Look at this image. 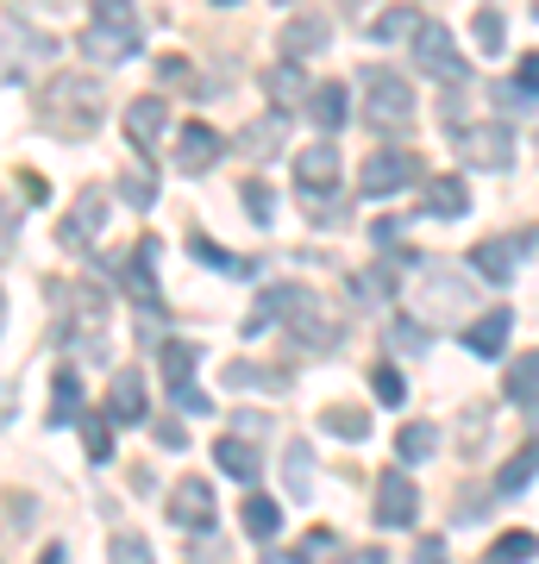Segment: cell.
<instances>
[{
    "label": "cell",
    "mask_w": 539,
    "mask_h": 564,
    "mask_svg": "<svg viewBox=\"0 0 539 564\" xmlns=\"http://www.w3.org/2000/svg\"><path fill=\"white\" fill-rule=\"evenodd\" d=\"M44 113L39 120L57 132V139H88L100 126V113H107V95H100L95 76H57L51 88H44Z\"/></svg>",
    "instance_id": "6da1fadb"
},
{
    "label": "cell",
    "mask_w": 539,
    "mask_h": 564,
    "mask_svg": "<svg viewBox=\"0 0 539 564\" xmlns=\"http://www.w3.org/2000/svg\"><path fill=\"white\" fill-rule=\"evenodd\" d=\"M76 44H82V57H95V63H126V57H139L144 25L132 20L126 7H95Z\"/></svg>",
    "instance_id": "7a4b0ae2"
},
{
    "label": "cell",
    "mask_w": 539,
    "mask_h": 564,
    "mask_svg": "<svg viewBox=\"0 0 539 564\" xmlns=\"http://www.w3.org/2000/svg\"><path fill=\"white\" fill-rule=\"evenodd\" d=\"M107 333H114V307L100 295L95 282H76L69 289V351L88 364L107 358Z\"/></svg>",
    "instance_id": "3957f363"
},
{
    "label": "cell",
    "mask_w": 539,
    "mask_h": 564,
    "mask_svg": "<svg viewBox=\"0 0 539 564\" xmlns=\"http://www.w3.org/2000/svg\"><path fill=\"white\" fill-rule=\"evenodd\" d=\"M364 113H370L377 132H401V126L414 120V88H408V76H396V69H364Z\"/></svg>",
    "instance_id": "277c9868"
},
{
    "label": "cell",
    "mask_w": 539,
    "mask_h": 564,
    "mask_svg": "<svg viewBox=\"0 0 539 564\" xmlns=\"http://www.w3.org/2000/svg\"><path fill=\"white\" fill-rule=\"evenodd\" d=\"M282 326H289V339L301 345V351H333L339 345V321L326 314V307L301 289V282H289V307H282Z\"/></svg>",
    "instance_id": "5b68a950"
},
{
    "label": "cell",
    "mask_w": 539,
    "mask_h": 564,
    "mask_svg": "<svg viewBox=\"0 0 539 564\" xmlns=\"http://www.w3.org/2000/svg\"><path fill=\"white\" fill-rule=\"evenodd\" d=\"M158 358H163V383H170V395H176L182 414H214V402L195 389V364H201L195 345H188V339H170Z\"/></svg>",
    "instance_id": "8992f818"
},
{
    "label": "cell",
    "mask_w": 539,
    "mask_h": 564,
    "mask_svg": "<svg viewBox=\"0 0 539 564\" xmlns=\"http://www.w3.org/2000/svg\"><path fill=\"white\" fill-rule=\"evenodd\" d=\"M295 182H301V195H308V214H314V207H326V202H333V188H339V151L314 139L295 158Z\"/></svg>",
    "instance_id": "52a82bcc"
},
{
    "label": "cell",
    "mask_w": 539,
    "mask_h": 564,
    "mask_svg": "<svg viewBox=\"0 0 539 564\" xmlns=\"http://www.w3.org/2000/svg\"><path fill=\"white\" fill-rule=\"evenodd\" d=\"M414 57H420V69H427V76H440V82H464V69H471V63L459 57V44H452V32H445L440 20H420Z\"/></svg>",
    "instance_id": "ba28073f"
},
{
    "label": "cell",
    "mask_w": 539,
    "mask_h": 564,
    "mask_svg": "<svg viewBox=\"0 0 539 564\" xmlns=\"http://www.w3.org/2000/svg\"><path fill=\"white\" fill-rule=\"evenodd\" d=\"M420 176V158L414 151H377V158H364V202H377V195H396V188H408V182Z\"/></svg>",
    "instance_id": "9c48e42d"
},
{
    "label": "cell",
    "mask_w": 539,
    "mask_h": 564,
    "mask_svg": "<svg viewBox=\"0 0 539 564\" xmlns=\"http://www.w3.org/2000/svg\"><path fill=\"white\" fill-rule=\"evenodd\" d=\"M459 151L477 163V170H502V163L515 158V132H508V126H496V120L459 126Z\"/></svg>",
    "instance_id": "30bf717a"
},
{
    "label": "cell",
    "mask_w": 539,
    "mask_h": 564,
    "mask_svg": "<svg viewBox=\"0 0 539 564\" xmlns=\"http://www.w3.org/2000/svg\"><path fill=\"white\" fill-rule=\"evenodd\" d=\"M100 226H107V195H100V188H82V195H76V207L63 214L57 239L69 245V251H88V245H95V232H100Z\"/></svg>",
    "instance_id": "8fae6325"
},
{
    "label": "cell",
    "mask_w": 539,
    "mask_h": 564,
    "mask_svg": "<svg viewBox=\"0 0 539 564\" xmlns=\"http://www.w3.org/2000/svg\"><path fill=\"white\" fill-rule=\"evenodd\" d=\"M420 489L408 484V470H382L377 477V521L382 527H414Z\"/></svg>",
    "instance_id": "7c38bea8"
},
{
    "label": "cell",
    "mask_w": 539,
    "mask_h": 564,
    "mask_svg": "<svg viewBox=\"0 0 539 564\" xmlns=\"http://www.w3.org/2000/svg\"><path fill=\"white\" fill-rule=\"evenodd\" d=\"M170 521L188 527V533L214 527V489H207V477H182V484L170 489Z\"/></svg>",
    "instance_id": "4fadbf2b"
},
{
    "label": "cell",
    "mask_w": 539,
    "mask_h": 564,
    "mask_svg": "<svg viewBox=\"0 0 539 564\" xmlns=\"http://www.w3.org/2000/svg\"><path fill=\"white\" fill-rule=\"evenodd\" d=\"M326 39H333V25L320 20V13H295V20L282 25L277 51H282V63H308V57H320V51H326Z\"/></svg>",
    "instance_id": "5bb4252c"
},
{
    "label": "cell",
    "mask_w": 539,
    "mask_h": 564,
    "mask_svg": "<svg viewBox=\"0 0 539 564\" xmlns=\"http://www.w3.org/2000/svg\"><path fill=\"white\" fill-rule=\"evenodd\" d=\"M163 120H170V107H163L158 95H139V101H126V139H132V151H139V158H151V144H158Z\"/></svg>",
    "instance_id": "9a60e30c"
},
{
    "label": "cell",
    "mask_w": 539,
    "mask_h": 564,
    "mask_svg": "<svg viewBox=\"0 0 539 564\" xmlns=\"http://www.w3.org/2000/svg\"><path fill=\"white\" fill-rule=\"evenodd\" d=\"M107 421L114 426H139L144 421V377L139 370H120L114 389H107Z\"/></svg>",
    "instance_id": "2e32d148"
},
{
    "label": "cell",
    "mask_w": 539,
    "mask_h": 564,
    "mask_svg": "<svg viewBox=\"0 0 539 564\" xmlns=\"http://www.w3.org/2000/svg\"><path fill=\"white\" fill-rule=\"evenodd\" d=\"M151 258H158V239H144V245H139V258H126V263H120L126 295H132L144 314H158V282H151Z\"/></svg>",
    "instance_id": "e0dca14e"
},
{
    "label": "cell",
    "mask_w": 539,
    "mask_h": 564,
    "mask_svg": "<svg viewBox=\"0 0 539 564\" xmlns=\"http://www.w3.org/2000/svg\"><path fill=\"white\" fill-rule=\"evenodd\" d=\"M214 158H220V132H214V126H201V120H188V126H182V139H176V163L188 170V176H201Z\"/></svg>",
    "instance_id": "ac0fdd59"
},
{
    "label": "cell",
    "mask_w": 539,
    "mask_h": 564,
    "mask_svg": "<svg viewBox=\"0 0 539 564\" xmlns=\"http://www.w3.org/2000/svg\"><path fill=\"white\" fill-rule=\"evenodd\" d=\"M508 326H515V314H508V307H489L483 321L464 326V345H471V358H502V345H508Z\"/></svg>",
    "instance_id": "d6986e66"
},
{
    "label": "cell",
    "mask_w": 539,
    "mask_h": 564,
    "mask_svg": "<svg viewBox=\"0 0 539 564\" xmlns=\"http://www.w3.org/2000/svg\"><path fill=\"white\" fill-rule=\"evenodd\" d=\"M420 207H427L433 220H459L464 207H471V188H464L459 176H433L427 188H420Z\"/></svg>",
    "instance_id": "ffe728a7"
},
{
    "label": "cell",
    "mask_w": 539,
    "mask_h": 564,
    "mask_svg": "<svg viewBox=\"0 0 539 564\" xmlns=\"http://www.w3.org/2000/svg\"><path fill=\"white\" fill-rule=\"evenodd\" d=\"M308 88H314V82L301 76V63H277V69H263V95H270V101H277V113H289V107H308Z\"/></svg>",
    "instance_id": "44dd1931"
},
{
    "label": "cell",
    "mask_w": 539,
    "mask_h": 564,
    "mask_svg": "<svg viewBox=\"0 0 539 564\" xmlns=\"http://www.w3.org/2000/svg\"><path fill=\"white\" fill-rule=\"evenodd\" d=\"M282 139H289V113H258L239 132V151L245 158H270V151H282Z\"/></svg>",
    "instance_id": "7402d4cb"
},
{
    "label": "cell",
    "mask_w": 539,
    "mask_h": 564,
    "mask_svg": "<svg viewBox=\"0 0 539 564\" xmlns=\"http://www.w3.org/2000/svg\"><path fill=\"white\" fill-rule=\"evenodd\" d=\"M214 458H220V470L233 477V484H258V470H263V458H258V445H245V440H214Z\"/></svg>",
    "instance_id": "603a6c76"
},
{
    "label": "cell",
    "mask_w": 539,
    "mask_h": 564,
    "mask_svg": "<svg viewBox=\"0 0 539 564\" xmlns=\"http://www.w3.org/2000/svg\"><path fill=\"white\" fill-rule=\"evenodd\" d=\"M515 258H520L515 239H483L477 251H471V270L489 276V282H508V276H515Z\"/></svg>",
    "instance_id": "cb8c5ba5"
},
{
    "label": "cell",
    "mask_w": 539,
    "mask_h": 564,
    "mask_svg": "<svg viewBox=\"0 0 539 564\" xmlns=\"http://www.w3.org/2000/svg\"><path fill=\"white\" fill-rule=\"evenodd\" d=\"M308 113H314L320 132H339L345 126V88L339 82H314V88H308Z\"/></svg>",
    "instance_id": "d4e9b609"
},
{
    "label": "cell",
    "mask_w": 539,
    "mask_h": 564,
    "mask_svg": "<svg viewBox=\"0 0 539 564\" xmlns=\"http://www.w3.org/2000/svg\"><path fill=\"white\" fill-rule=\"evenodd\" d=\"M76 414H82V377L57 370V383H51V426H69Z\"/></svg>",
    "instance_id": "484cf974"
},
{
    "label": "cell",
    "mask_w": 539,
    "mask_h": 564,
    "mask_svg": "<svg viewBox=\"0 0 539 564\" xmlns=\"http://www.w3.org/2000/svg\"><path fill=\"white\" fill-rule=\"evenodd\" d=\"M433 445H440V426L433 421H408L396 433V452H401V464H420V458H433Z\"/></svg>",
    "instance_id": "4316f807"
},
{
    "label": "cell",
    "mask_w": 539,
    "mask_h": 564,
    "mask_svg": "<svg viewBox=\"0 0 539 564\" xmlns=\"http://www.w3.org/2000/svg\"><path fill=\"white\" fill-rule=\"evenodd\" d=\"M76 421H82V445H88V464H107V458H114V421H107V414H88V408H82Z\"/></svg>",
    "instance_id": "83f0119b"
},
{
    "label": "cell",
    "mask_w": 539,
    "mask_h": 564,
    "mask_svg": "<svg viewBox=\"0 0 539 564\" xmlns=\"http://www.w3.org/2000/svg\"><path fill=\"white\" fill-rule=\"evenodd\" d=\"M239 521H245V533H251V540H277V533H282V508L270 502V496H251Z\"/></svg>",
    "instance_id": "f1b7e54d"
},
{
    "label": "cell",
    "mask_w": 539,
    "mask_h": 564,
    "mask_svg": "<svg viewBox=\"0 0 539 564\" xmlns=\"http://www.w3.org/2000/svg\"><path fill=\"white\" fill-rule=\"evenodd\" d=\"M508 402H520L527 414H539V358H520L508 370Z\"/></svg>",
    "instance_id": "f546056e"
},
{
    "label": "cell",
    "mask_w": 539,
    "mask_h": 564,
    "mask_svg": "<svg viewBox=\"0 0 539 564\" xmlns=\"http://www.w3.org/2000/svg\"><path fill=\"white\" fill-rule=\"evenodd\" d=\"M527 558H539V533H527V527H515L489 545V564H527Z\"/></svg>",
    "instance_id": "4dcf8cb0"
},
{
    "label": "cell",
    "mask_w": 539,
    "mask_h": 564,
    "mask_svg": "<svg viewBox=\"0 0 539 564\" xmlns=\"http://www.w3.org/2000/svg\"><path fill=\"white\" fill-rule=\"evenodd\" d=\"M539 477V445H527L520 458H508L502 464V477H496V496H515V489H527Z\"/></svg>",
    "instance_id": "1f68e13d"
},
{
    "label": "cell",
    "mask_w": 539,
    "mask_h": 564,
    "mask_svg": "<svg viewBox=\"0 0 539 564\" xmlns=\"http://www.w3.org/2000/svg\"><path fill=\"white\" fill-rule=\"evenodd\" d=\"M320 426H326L333 440H370V414H364V408H326Z\"/></svg>",
    "instance_id": "d6a6232c"
},
{
    "label": "cell",
    "mask_w": 539,
    "mask_h": 564,
    "mask_svg": "<svg viewBox=\"0 0 539 564\" xmlns=\"http://www.w3.org/2000/svg\"><path fill=\"white\" fill-rule=\"evenodd\" d=\"M188 251H195V258L207 263V270H226V276H245V270H251L245 258H233V251H220V245H214V239H201V232H188Z\"/></svg>",
    "instance_id": "836d02e7"
},
{
    "label": "cell",
    "mask_w": 539,
    "mask_h": 564,
    "mask_svg": "<svg viewBox=\"0 0 539 564\" xmlns=\"http://www.w3.org/2000/svg\"><path fill=\"white\" fill-rule=\"evenodd\" d=\"M282 470H289V489H295V496H308V489H314V470H308V440H295L289 452H282Z\"/></svg>",
    "instance_id": "e575fe53"
},
{
    "label": "cell",
    "mask_w": 539,
    "mask_h": 564,
    "mask_svg": "<svg viewBox=\"0 0 539 564\" xmlns=\"http://www.w3.org/2000/svg\"><path fill=\"white\" fill-rule=\"evenodd\" d=\"M471 25H477V44L489 51V57H496V51H502V39H508V20H502V7H483V13H477Z\"/></svg>",
    "instance_id": "d590c367"
},
{
    "label": "cell",
    "mask_w": 539,
    "mask_h": 564,
    "mask_svg": "<svg viewBox=\"0 0 539 564\" xmlns=\"http://www.w3.org/2000/svg\"><path fill=\"white\" fill-rule=\"evenodd\" d=\"M120 195H126L132 207H151V195H158V182H151V163L126 170V176H120Z\"/></svg>",
    "instance_id": "8d00e7d4"
},
{
    "label": "cell",
    "mask_w": 539,
    "mask_h": 564,
    "mask_svg": "<svg viewBox=\"0 0 539 564\" xmlns=\"http://www.w3.org/2000/svg\"><path fill=\"white\" fill-rule=\"evenodd\" d=\"M401 32H420V13H414V7H396V13H382V20L370 25V39H401Z\"/></svg>",
    "instance_id": "74e56055"
},
{
    "label": "cell",
    "mask_w": 539,
    "mask_h": 564,
    "mask_svg": "<svg viewBox=\"0 0 539 564\" xmlns=\"http://www.w3.org/2000/svg\"><path fill=\"white\" fill-rule=\"evenodd\" d=\"M389 345H396V351H427L433 333H427L420 321H396V326H389Z\"/></svg>",
    "instance_id": "f35d334b"
},
{
    "label": "cell",
    "mask_w": 539,
    "mask_h": 564,
    "mask_svg": "<svg viewBox=\"0 0 539 564\" xmlns=\"http://www.w3.org/2000/svg\"><path fill=\"white\" fill-rule=\"evenodd\" d=\"M245 214H251L258 226H270V214H277V195H270V188H263L258 176L245 182Z\"/></svg>",
    "instance_id": "ab89813d"
},
{
    "label": "cell",
    "mask_w": 539,
    "mask_h": 564,
    "mask_svg": "<svg viewBox=\"0 0 539 564\" xmlns=\"http://www.w3.org/2000/svg\"><path fill=\"white\" fill-rule=\"evenodd\" d=\"M20 251V207L13 202H0V263Z\"/></svg>",
    "instance_id": "60d3db41"
},
{
    "label": "cell",
    "mask_w": 539,
    "mask_h": 564,
    "mask_svg": "<svg viewBox=\"0 0 539 564\" xmlns=\"http://www.w3.org/2000/svg\"><path fill=\"white\" fill-rule=\"evenodd\" d=\"M114 564H151V545L139 533H114Z\"/></svg>",
    "instance_id": "b9f144b4"
},
{
    "label": "cell",
    "mask_w": 539,
    "mask_h": 564,
    "mask_svg": "<svg viewBox=\"0 0 539 564\" xmlns=\"http://www.w3.org/2000/svg\"><path fill=\"white\" fill-rule=\"evenodd\" d=\"M226 383H233V389H251V383L282 389V377H270V370H258V364H233V370H226Z\"/></svg>",
    "instance_id": "7bdbcfd3"
},
{
    "label": "cell",
    "mask_w": 539,
    "mask_h": 564,
    "mask_svg": "<svg viewBox=\"0 0 539 564\" xmlns=\"http://www.w3.org/2000/svg\"><path fill=\"white\" fill-rule=\"evenodd\" d=\"M370 383H377V395H382L389 408H396L401 395H408V389H401V370H396V364H377V370H370Z\"/></svg>",
    "instance_id": "ee69618b"
},
{
    "label": "cell",
    "mask_w": 539,
    "mask_h": 564,
    "mask_svg": "<svg viewBox=\"0 0 539 564\" xmlns=\"http://www.w3.org/2000/svg\"><path fill=\"white\" fill-rule=\"evenodd\" d=\"M515 88H520V101H539V51H527V57H520Z\"/></svg>",
    "instance_id": "f6af8a7d"
},
{
    "label": "cell",
    "mask_w": 539,
    "mask_h": 564,
    "mask_svg": "<svg viewBox=\"0 0 539 564\" xmlns=\"http://www.w3.org/2000/svg\"><path fill=\"white\" fill-rule=\"evenodd\" d=\"M151 440H158L163 452H182V445H188V433H182V421H151Z\"/></svg>",
    "instance_id": "bcb514c9"
},
{
    "label": "cell",
    "mask_w": 539,
    "mask_h": 564,
    "mask_svg": "<svg viewBox=\"0 0 539 564\" xmlns=\"http://www.w3.org/2000/svg\"><path fill=\"white\" fill-rule=\"evenodd\" d=\"M263 564H308V552H295V545H270Z\"/></svg>",
    "instance_id": "7dc6e473"
},
{
    "label": "cell",
    "mask_w": 539,
    "mask_h": 564,
    "mask_svg": "<svg viewBox=\"0 0 539 564\" xmlns=\"http://www.w3.org/2000/svg\"><path fill=\"white\" fill-rule=\"evenodd\" d=\"M414 564H445V545H440V540H420Z\"/></svg>",
    "instance_id": "c3c4849f"
},
{
    "label": "cell",
    "mask_w": 539,
    "mask_h": 564,
    "mask_svg": "<svg viewBox=\"0 0 539 564\" xmlns=\"http://www.w3.org/2000/svg\"><path fill=\"white\" fill-rule=\"evenodd\" d=\"M301 552H333V533H326V527H314V533L301 540Z\"/></svg>",
    "instance_id": "681fc988"
},
{
    "label": "cell",
    "mask_w": 539,
    "mask_h": 564,
    "mask_svg": "<svg viewBox=\"0 0 539 564\" xmlns=\"http://www.w3.org/2000/svg\"><path fill=\"white\" fill-rule=\"evenodd\" d=\"M339 564H382V552H377V545H364V552H345Z\"/></svg>",
    "instance_id": "f907efd6"
},
{
    "label": "cell",
    "mask_w": 539,
    "mask_h": 564,
    "mask_svg": "<svg viewBox=\"0 0 539 564\" xmlns=\"http://www.w3.org/2000/svg\"><path fill=\"white\" fill-rule=\"evenodd\" d=\"M188 564H226V552H214V545H201V552H188Z\"/></svg>",
    "instance_id": "816d5d0a"
},
{
    "label": "cell",
    "mask_w": 539,
    "mask_h": 564,
    "mask_svg": "<svg viewBox=\"0 0 539 564\" xmlns=\"http://www.w3.org/2000/svg\"><path fill=\"white\" fill-rule=\"evenodd\" d=\"M13 421V383H0V426Z\"/></svg>",
    "instance_id": "f5cc1de1"
},
{
    "label": "cell",
    "mask_w": 539,
    "mask_h": 564,
    "mask_svg": "<svg viewBox=\"0 0 539 564\" xmlns=\"http://www.w3.org/2000/svg\"><path fill=\"white\" fill-rule=\"evenodd\" d=\"M69 558V552H63V545H51V552H44V564H63Z\"/></svg>",
    "instance_id": "db71d44e"
},
{
    "label": "cell",
    "mask_w": 539,
    "mask_h": 564,
    "mask_svg": "<svg viewBox=\"0 0 539 564\" xmlns=\"http://www.w3.org/2000/svg\"><path fill=\"white\" fill-rule=\"evenodd\" d=\"M0 326H7V295H0Z\"/></svg>",
    "instance_id": "11a10c76"
}]
</instances>
